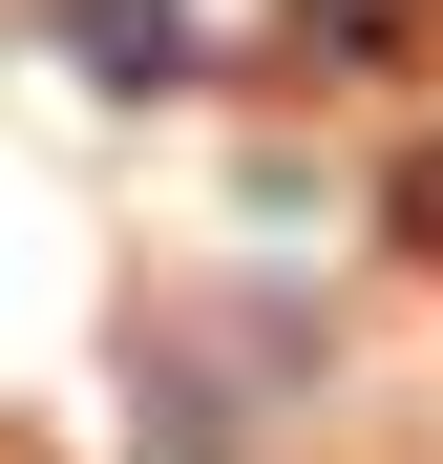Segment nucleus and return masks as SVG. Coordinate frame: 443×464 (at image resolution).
Returning a JSON list of instances; mask_svg holds the SVG:
<instances>
[{"label": "nucleus", "mask_w": 443, "mask_h": 464, "mask_svg": "<svg viewBox=\"0 0 443 464\" xmlns=\"http://www.w3.org/2000/svg\"><path fill=\"white\" fill-rule=\"evenodd\" d=\"M401 232H422V254H443V148H422V169H401Z\"/></svg>", "instance_id": "1"}]
</instances>
